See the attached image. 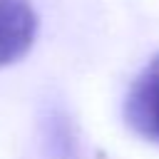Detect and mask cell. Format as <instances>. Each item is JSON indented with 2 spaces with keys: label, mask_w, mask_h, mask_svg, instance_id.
I'll return each instance as SVG.
<instances>
[{
  "label": "cell",
  "mask_w": 159,
  "mask_h": 159,
  "mask_svg": "<svg viewBox=\"0 0 159 159\" xmlns=\"http://www.w3.org/2000/svg\"><path fill=\"white\" fill-rule=\"evenodd\" d=\"M127 124L144 139L159 144V55L137 75L124 102Z\"/></svg>",
  "instance_id": "obj_1"
},
{
  "label": "cell",
  "mask_w": 159,
  "mask_h": 159,
  "mask_svg": "<svg viewBox=\"0 0 159 159\" xmlns=\"http://www.w3.org/2000/svg\"><path fill=\"white\" fill-rule=\"evenodd\" d=\"M37 32V15L30 0H0V67L20 60Z\"/></svg>",
  "instance_id": "obj_2"
}]
</instances>
